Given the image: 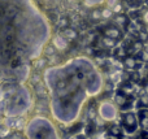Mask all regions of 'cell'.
Segmentation results:
<instances>
[{"instance_id": "obj_23", "label": "cell", "mask_w": 148, "mask_h": 139, "mask_svg": "<svg viewBox=\"0 0 148 139\" xmlns=\"http://www.w3.org/2000/svg\"><path fill=\"white\" fill-rule=\"evenodd\" d=\"M147 1H148V0H147Z\"/></svg>"}, {"instance_id": "obj_14", "label": "cell", "mask_w": 148, "mask_h": 139, "mask_svg": "<svg viewBox=\"0 0 148 139\" xmlns=\"http://www.w3.org/2000/svg\"><path fill=\"white\" fill-rule=\"evenodd\" d=\"M113 13H116V14H121L122 13V4L121 3H117V4L113 7Z\"/></svg>"}, {"instance_id": "obj_19", "label": "cell", "mask_w": 148, "mask_h": 139, "mask_svg": "<svg viewBox=\"0 0 148 139\" xmlns=\"http://www.w3.org/2000/svg\"><path fill=\"white\" fill-rule=\"evenodd\" d=\"M117 3H120V1H118V0H107V4H108V7L109 8H113Z\"/></svg>"}, {"instance_id": "obj_13", "label": "cell", "mask_w": 148, "mask_h": 139, "mask_svg": "<svg viewBox=\"0 0 148 139\" xmlns=\"http://www.w3.org/2000/svg\"><path fill=\"white\" fill-rule=\"evenodd\" d=\"M113 16V10L110 8H105L101 9V18H110Z\"/></svg>"}, {"instance_id": "obj_17", "label": "cell", "mask_w": 148, "mask_h": 139, "mask_svg": "<svg viewBox=\"0 0 148 139\" xmlns=\"http://www.w3.org/2000/svg\"><path fill=\"white\" fill-rule=\"evenodd\" d=\"M142 21H143L144 25H148V9L142 13Z\"/></svg>"}, {"instance_id": "obj_12", "label": "cell", "mask_w": 148, "mask_h": 139, "mask_svg": "<svg viewBox=\"0 0 148 139\" xmlns=\"http://www.w3.org/2000/svg\"><path fill=\"white\" fill-rule=\"evenodd\" d=\"M139 104H140L143 108H148V94H143V95L139 98Z\"/></svg>"}, {"instance_id": "obj_22", "label": "cell", "mask_w": 148, "mask_h": 139, "mask_svg": "<svg viewBox=\"0 0 148 139\" xmlns=\"http://www.w3.org/2000/svg\"><path fill=\"white\" fill-rule=\"evenodd\" d=\"M146 51L148 52V43H147V46H146Z\"/></svg>"}, {"instance_id": "obj_16", "label": "cell", "mask_w": 148, "mask_h": 139, "mask_svg": "<svg viewBox=\"0 0 148 139\" xmlns=\"http://www.w3.org/2000/svg\"><path fill=\"white\" fill-rule=\"evenodd\" d=\"M31 83H33V85H38V83H40V75L33 74V77H31Z\"/></svg>"}, {"instance_id": "obj_3", "label": "cell", "mask_w": 148, "mask_h": 139, "mask_svg": "<svg viewBox=\"0 0 148 139\" xmlns=\"http://www.w3.org/2000/svg\"><path fill=\"white\" fill-rule=\"evenodd\" d=\"M129 22H130L129 16L123 14V13H121V14H116V17L113 18V23H114V26H117L120 30H126V29L129 27Z\"/></svg>"}, {"instance_id": "obj_18", "label": "cell", "mask_w": 148, "mask_h": 139, "mask_svg": "<svg viewBox=\"0 0 148 139\" xmlns=\"http://www.w3.org/2000/svg\"><path fill=\"white\" fill-rule=\"evenodd\" d=\"M55 52H56V48H55L53 46H52V47L49 46V47H47V48H46V53L47 55H53Z\"/></svg>"}, {"instance_id": "obj_11", "label": "cell", "mask_w": 148, "mask_h": 139, "mask_svg": "<svg viewBox=\"0 0 148 139\" xmlns=\"http://www.w3.org/2000/svg\"><path fill=\"white\" fill-rule=\"evenodd\" d=\"M64 36L68 39V40H73V39L77 38V31L73 30V29L66 27V29L64 30Z\"/></svg>"}, {"instance_id": "obj_2", "label": "cell", "mask_w": 148, "mask_h": 139, "mask_svg": "<svg viewBox=\"0 0 148 139\" xmlns=\"http://www.w3.org/2000/svg\"><path fill=\"white\" fill-rule=\"evenodd\" d=\"M99 116L101 117L104 121H114L117 117L118 112H117V105L112 101H101L97 108Z\"/></svg>"}, {"instance_id": "obj_15", "label": "cell", "mask_w": 148, "mask_h": 139, "mask_svg": "<svg viewBox=\"0 0 148 139\" xmlns=\"http://www.w3.org/2000/svg\"><path fill=\"white\" fill-rule=\"evenodd\" d=\"M91 17L95 18V20H101V10H94V12L91 13Z\"/></svg>"}, {"instance_id": "obj_20", "label": "cell", "mask_w": 148, "mask_h": 139, "mask_svg": "<svg viewBox=\"0 0 148 139\" xmlns=\"http://www.w3.org/2000/svg\"><path fill=\"white\" fill-rule=\"evenodd\" d=\"M110 129H112V134L113 135H118V134H120V127H118V126H112Z\"/></svg>"}, {"instance_id": "obj_1", "label": "cell", "mask_w": 148, "mask_h": 139, "mask_svg": "<svg viewBox=\"0 0 148 139\" xmlns=\"http://www.w3.org/2000/svg\"><path fill=\"white\" fill-rule=\"evenodd\" d=\"M121 125H122V129L126 131V134H134L139 126L138 116L131 111L123 112L122 117H121Z\"/></svg>"}, {"instance_id": "obj_7", "label": "cell", "mask_w": 148, "mask_h": 139, "mask_svg": "<svg viewBox=\"0 0 148 139\" xmlns=\"http://www.w3.org/2000/svg\"><path fill=\"white\" fill-rule=\"evenodd\" d=\"M138 120H139V126L143 130L148 131V109H142V111H139Z\"/></svg>"}, {"instance_id": "obj_6", "label": "cell", "mask_w": 148, "mask_h": 139, "mask_svg": "<svg viewBox=\"0 0 148 139\" xmlns=\"http://www.w3.org/2000/svg\"><path fill=\"white\" fill-rule=\"evenodd\" d=\"M52 44H53V47L56 49L64 51V49H66V47L69 46V42H68V39L65 38L64 35H56V36H53Z\"/></svg>"}, {"instance_id": "obj_9", "label": "cell", "mask_w": 148, "mask_h": 139, "mask_svg": "<svg viewBox=\"0 0 148 139\" xmlns=\"http://www.w3.org/2000/svg\"><path fill=\"white\" fill-rule=\"evenodd\" d=\"M123 65H125V68H127V69H135L136 66H138V60L135 59L134 56H126L125 59H123Z\"/></svg>"}, {"instance_id": "obj_5", "label": "cell", "mask_w": 148, "mask_h": 139, "mask_svg": "<svg viewBox=\"0 0 148 139\" xmlns=\"http://www.w3.org/2000/svg\"><path fill=\"white\" fill-rule=\"evenodd\" d=\"M113 100H114V104L118 107V108H125V107L129 103H130V100H129V96L125 95L122 91H118V92H116Z\"/></svg>"}, {"instance_id": "obj_8", "label": "cell", "mask_w": 148, "mask_h": 139, "mask_svg": "<svg viewBox=\"0 0 148 139\" xmlns=\"http://www.w3.org/2000/svg\"><path fill=\"white\" fill-rule=\"evenodd\" d=\"M144 49V44H143V42H140V40H136V42H133L131 43V46H130V48H129V53L133 56V55H139L142 51Z\"/></svg>"}, {"instance_id": "obj_4", "label": "cell", "mask_w": 148, "mask_h": 139, "mask_svg": "<svg viewBox=\"0 0 148 139\" xmlns=\"http://www.w3.org/2000/svg\"><path fill=\"white\" fill-rule=\"evenodd\" d=\"M104 36H108V38H112L114 40H118V39L122 38V30L117 27L114 25H110V26H107L104 29Z\"/></svg>"}, {"instance_id": "obj_10", "label": "cell", "mask_w": 148, "mask_h": 139, "mask_svg": "<svg viewBox=\"0 0 148 139\" xmlns=\"http://www.w3.org/2000/svg\"><path fill=\"white\" fill-rule=\"evenodd\" d=\"M101 44L105 48H114L117 46V40H114L112 38H108V36H104V38H101Z\"/></svg>"}, {"instance_id": "obj_21", "label": "cell", "mask_w": 148, "mask_h": 139, "mask_svg": "<svg viewBox=\"0 0 148 139\" xmlns=\"http://www.w3.org/2000/svg\"><path fill=\"white\" fill-rule=\"evenodd\" d=\"M69 139H81V137H79V135H72Z\"/></svg>"}]
</instances>
